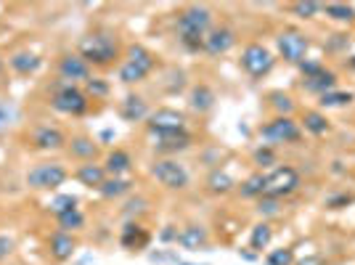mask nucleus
<instances>
[{
  "label": "nucleus",
  "mask_w": 355,
  "mask_h": 265,
  "mask_svg": "<svg viewBox=\"0 0 355 265\" xmlns=\"http://www.w3.org/2000/svg\"><path fill=\"white\" fill-rule=\"evenodd\" d=\"M266 189V173H252L241 186H239V196L241 199H260Z\"/></svg>",
  "instance_id": "7c9ffc66"
},
{
  "label": "nucleus",
  "mask_w": 355,
  "mask_h": 265,
  "mask_svg": "<svg viewBox=\"0 0 355 265\" xmlns=\"http://www.w3.org/2000/svg\"><path fill=\"white\" fill-rule=\"evenodd\" d=\"M74 178L85 186V189H93V191H98L101 186H104V180L109 176H106V170H104V164H98V162H83L77 170H74Z\"/></svg>",
  "instance_id": "aec40b11"
},
{
  "label": "nucleus",
  "mask_w": 355,
  "mask_h": 265,
  "mask_svg": "<svg viewBox=\"0 0 355 265\" xmlns=\"http://www.w3.org/2000/svg\"><path fill=\"white\" fill-rule=\"evenodd\" d=\"M133 191V183L128 180V178H106L104 186L98 189V194L104 196V199H119V196H125V194Z\"/></svg>",
  "instance_id": "c85d7f7f"
},
{
  "label": "nucleus",
  "mask_w": 355,
  "mask_h": 265,
  "mask_svg": "<svg viewBox=\"0 0 355 265\" xmlns=\"http://www.w3.org/2000/svg\"><path fill=\"white\" fill-rule=\"evenodd\" d=\"M154 67H157V56L148 51L146 45L135 43L128 48L125 59L119 64L117 77L122 85H138V83H144L148 74L154 72Z\"/></svg>",
  "instance_id": "7ed1b4c3"
},
{
  "label": "nucleus",
  "mask_w": 355,
  "mask_h": 265,
  "mask_svg": "<svg viewBox=\"0 0 355 265\" xmlns=\"http://www.w3.org/2000/svg\"><path fill=\"white\" fill-rule=\"evenodd\" d=\"M51 109L59 112V114H67V117H83L88 114L90 109V99L88 93L80 88V85H72V83H59L53 93H51Z\"/></svg>",
  "instance_id": "20e7f679"
},
{
  "label": "nucleus",
  "mask_w": 355,
  "mask_h": 265,
  "mask_svg": "<svg viewBox=\"0 0 355 265\" xmlns=\"http://www.w3.org/2000/svg\"><path fill=\"white\" fill-rule=\"evenodd\" d=\"M114 138V130H104L101 132V141H112Z\"/></svg>",
  "instance_id": "de8ad7c7"
},
{
  "label": "nucleus",
  "mask_w": 355,
  "mask_h": 265,
  "mask_svg": "<svg viewBox=\"0 0 355 265\" xmlns=\"http://www.w3.org/2000/svg\"><path fill=\"white\" fill-rule=\"evenodd\" d=\"M11 252H14V241H11L8 236L0 234V260H6V257H8Z\"/></svg>",
  "instance_id": "c03bdc74"
},
{
  "label": "nucleus",
  "mask_w": 355,
  "mask_h": 265,
  "mask_svg": "<svg viewBox=\"0 0 355 265\" xmlns=\"http://www.w3.org/2000/svg\"><path fill=\"white\" fill-rule=\"evenodd\" d=\"M56 225H59V231H64V234H72V231H80L85 225V215H83L80 207H74V210H69V212H64V215L56 218Z\"/></svg>",
  "instance_id": "473e14b6"
},
{
  "label": "nucleus",
  "mask_w": 355,
  "mask_h": 265,
  "mask_svg": "<svg viewBox=\"0 0 355 265\" xmlns=\"http://www.w3.org/2000/svg\"><path fill=\"white\" fill-rule=\"evenodd\" d=\"M119 244L130 252L144 250L148 244V231L141 223H128V225L122 228V234H119Z\"/></svg>",
  "instance_id": "5701e85b"
},
{
  "label": "nucleus",
  "mask_w": 355,
  "mask_h": 265,
  "mask_svg": "<svg viewBox=\"0 0 355 265\" xmlns=\"http://www.w3.org/2000/svg\"><path fill=\"white\" fill-rule=\"evenodd\" d=\"M270 241H273V228H270V223H266V221L257 223L250 234V250L263 252V250H268Z\"/></svg>",
  "instance_id": "2f4dec72"
},
{
  "label": "nucleus",
  "mask_w": 355,
  "mask_h": 265,
  "mask_svg": "<svg viewBox=\"0 0 355 265\" xmlns=\"http://www.w3.org/2000/svg\"><path fill=\"white\" fill-rule=\"evenodd\" d=\"M300 173H297L292 164H276L273 170L266 173V189H263V196H270V199H279L282 202L284 196H292V194L300 189Z\"/></svg>",
  "instance_id": "423d86ee"
},
{
  "label": "nucleus",
  "mask_w": 355,
  "mask_h": 265,
  "mask_svg": "<svg viewBox=\"0 0 355 265\" xmlns=\"http://www.w3.org/2000/svg\"><path fill=\"white\" fill-rule=\"evenodd\" d=\"M215 90L209 88L207 83H199V85H193L191 93H189V103H191L193 112H199V114H207L209 109L215 106Z\"/></svg>",
  "instance_id": "b1692460"
},
{
  "label": "nucleus",
  "mask_w": 355,
  "mask_h": 265,
  "mask_svg": "<svg viewBox=\"0 0 355 265\" xmlns=\"http://www.w3.org/2000/svg\"><path fill=\"white\" fill-rule=\"evenodd\" d=\"M74 250H77V241H74L72 234H64V231H56V234L48 239V252L56 263H67L72 260Z\"/></svg>",
  "instance_id": "6ab92c4d"
},
{
  "label": "nucleus",
  "mask_w": 355,
  "mask_h": 265,
  "mask_svg": "<svg viewBox=\"0 0 355 265\" xmlns=\"http://www.w3.org/2000/svg\"><path fill=\"white\" fill-rule=\"evenodd\" d=\"M297 265H324V260L318 257V255H311V257H305V260H300Z\"/></svg>",
  "instance_id": "a18cd8bd"
},
{
  "label": "nucleus",
  "mask_w": 355,
  "mask_h": 265,
  "mask_svg": "<svg viewBox=\"0 0 355 265\" xmlns=\"http://www.w3.org/2000/svg\"><path fill=\"white\" fill-rule=\"evenodd\" d=\"M297 67H300V72H302V77H305V80H311V77H315V74H321L326 69L318 59H305V61H300Z\"/></svg>",
  "instance_id": "a19ab883"
},
{
  "label": "nucleus",
  "mask_w": 355,
  "mask_h": 265,
  "mask_svg": "<svg viewBox=\"0 0 355 265\" xmlns=\"http://www.w3.org/2000/svg\"><path fill=\"white\" fill-rule=\"evenodd\" d=\"M85 93H88V99H93V101H101V99H109L112 85L106 80H101V77H90L88 83H85Z\"/></svg>",
  "instance_id": "f704fd0d"
},
{
  "label": "nucleus",
  "mask_w": 355,
  "mask_h": 265,
  "mask_svg": "<svg viewBox=\"0 0 355 265\" xmlns=\"http://www.w3.org/2000/svg\"><path fill=\"white\" fill-rule=\"evenodd\" d=\"M266 265H295V250H289V247L270 250L266 257Z\"/></svg>",
  "instance_id": "4c0bfd02"
},
{
  "label": "nucleus",
  "mask_w": 355,
  "mask_h": 265,
  "mask_svg": "<svg viewBox=\"0 0 355 265\" xmlns=\"http://www.w3.org/2000/svg\"><path fill=\"white\" fill-rule=\"evenodd\" d=\"M276 51L286 64H300V61L308 59V51H311V40L302 30H282L276 37Z\"/></svg>",
  "instance_id": "9d476101"
},
{
  "label": "nucleus",
  "mask_w": 355,
  "mask_h": 265,
  "mask_svg": "<svg viewBox=\"0 0 355 265\" xmlns=\"http://www.w3.org/2000/svg\"><path fill=\"white\" fill-rule=\"evenodd\" d=\"M32 141V148H37V151H61V148H67V135H64V130L61 128H56V125H40V128H35L30 135Z\"/></svg>",
  "instance_id": "ddd939ff"
},
{
  "label": "nucleus",
  "mask_w": 355,
  "mask_h": 265,
  "mask_svg": "<svg viewBox=\"0 0 355 265\" xmlns=\"http://www.w3.org/2000/svg\"><path fill=\"white\" fill-rule=\"evenodd\" d=\"M353 67H355V56H353Z\"/></svg>",
  "instance_id": "8fccbe9b"
},
{
  "label": "nucleus",
  "mask_w": 355,
  "mask_h": 265,
  "mask_svg": "<svg viewBox=\"0 0 355 265\" xmlns=\"http://www.w3.org/2000/svg\"><path fill=\"white\" fill-rule=\"evenodd\" d=\"M355 101V93L350 90H329L324 96H318V103H321V109H342V106H350Z\"/></svg>",
  "instance_id": "c756f323"
},
{
  "label": "nucleus",
  "mask_w": 355,
  "mask_h": 265,
  "mask_svg": "<svg viewBox=\"0 0 355 265\" xmlns=\"http://www.w3.org/2000/svg\"><path fill=\"white\" fill-rule=\"evenodd\" d=\"M69 148V154H72L74 160H80V162H96V157H98V141H93L88 135H74L72 141L67 144Z\"/></svg>",
  "instance_id": "412c9836"
},
{
  "label": "nucleus",
  "mask_w": 355,
  "mask_h": 265,
  "mask_svg": "<svg viewBox=\"0 0 355 265\" xmlns=\"http://www.w3.org/2000/svg\"><path fill=\"white\" fill-rule=\"evenodd\" d=\"M151 114L148 103L144 96H135V93H128L122 101H119V117L125 122H146V117Z\"/></svg>",
  "instance_id": "a211bd4d"
},
{
  "label": "nucleus",
  "mask_w": 355,
  "mask_h": 265,
  "mask_svg": "<svg viewBox=\"0 0 355 265\" xmlns=\"http://www.w3.org/2000/svg\"><path fill=\"white\" fill-rule=\"evenodd\" d=\"M175 239H178L175 225H164L162 231H159V241H164V244H175Z\"/></svg>",
  "instance_id": "37998d69"
},
{
  "label": "nucleus",
  "mask_w": 355,
  "mask_h": 265,
  "mask_svg": "<svg viewBox=\"0 0 355 265\" xmlns=\"http://www.w3.org/2000/svg\"><path fill=\"white\" fill-rule=\"evenodd\" d=\"M133 167V157L125 148H112L104 160V170L109 178H122L125 173H130Z\"/></svg>",
  "instance_id": "4be33fe9"
},
{
  "label": "nucleus",
  "mask_w": 355,
  "mask_h": 265,
  "mask_svg": "<svg viewBox=\"0 0 355 265\" xmlns=\"http://www.w3.org/2000/svg\"><path fill=\"white\" fill-rule=\"evenodd\" d=\"M178 265H193V263H183V260H180V263H178Z\"/></svg>",
  "instance_id": "09e8293b"
},
{
  "label": "nucleus",
  "mask_w": 355,
  "mask_h": 265,
  "mask_svg": "<svg viewBox=\"0 0 355 265\" xmlns=\"http://www.w3.org/2000/svg\"><path fill=\"white\" fill-rule=\"evenodd\" d=\"M355 196H350V194H337V196H326V207L329 210H342V207L353 205Z\"/></svg>",
  "instance_id": "79ce46f5"
},
{
  "label": "nucleus",
  "mask_w": 355,
  "mask_h": 265,
  "mask_svg": "<svg viewBox=\"0 0 355 265\" xmlns=\"http://www.w3.org/2000/svg\"><path fill=\"white\" fill-rule=\"evenodd\" d=\"M234 45H236V32L231 30V27H215V30L207 32L202 51L207 56H225Z\"/></svg>",
  "instance_id": "2eb2a0df"
},
{
  "label": "nucleus",
  "mask_w": 355,
  "mask_h": 265,
  "mask_svg": "<svg viewBox=\"0 0 355 265\" xmlns=\"http://www.w3.org/2000/svg\"><path fill=\"white\" fill-rule=\"evenodd\" d=\"M257 135H260L263 146H289V144H297L302 138V125L292 117H273L257 130Z\"/></svg>",
  "instance_id": "39448f33"
},
{
  "label": "nucleus",
  "mask_w": 355,
  "mask_h": 265,
  "mask_svg": "<svg viewBox=\"0 0 355 265\" xmlns=\"http://www.w3.org/2000/svg\"><path fill=\"white\" fill-rule=\"evenodd\" d=\"M268 106L276 112V117H292V112H295L297 103L289 93H284V90H273V93H268Z\"/></svg>",
  "instance_id": "cd10ccee"
},
{
  "label": "nucleus",
  "mask_w": 355,
  "mask_h": 265,
  "mask_svg": "<svg viewBox=\"0 0 355 265\" xmlns=\"http://www.w3.org/2000/svg\"><path fill=\"white\" fill-rule=\"evenodd\" d=\"M148 173L157 183H162L164 189H170V191H183L189 186V180H191L189 170L178 160H170V157H157L148 167Z\"/></svg>",
  "instance_id": "0eeeda50"
},
{
  "label": "nucleus",
  "mask_w": 355,
  "mask_h": 265,
  "mask_svg": "<svg viewBox=\"0 0 355 265\" xmlns=\"http://www.w3.org/2000/svg\"><path fill=\"white\" fill-rule=\"evenodd\" d=\"M257 212L263 218H276V215H282V202L279 199H270V196H260L257 199Z\"/></svg>",
  "instance_id": "58836bf2"
},
{
  "label": "nucleus",
  "mask_w": 355,
  "mask_h": 265,
  "mask_svg": "<svg viewBox=\"0 0 355 265\" xmlns=\"http://www.w3.org/2000/svg\"><path fill=\"white\" fill-rule=\"evenodd\" d=\"M212 30V11L207 6H186L178 11L175 32L186 51H202L207 32Z\"/></svg>",
  "instance_id": "f257e3e1"
},
{
  "label": "nucleus",
  "mask_w": 355,
  "mask_h": 265,
  "mask_svg": "<svg viewBox=\"0 0 355 265\" xmlns=\"http://www.w3.org/2000/svg\"><path fill=\"white\" fill-rule=\"evenodd\" d=\"M189 128V117L180 112V109H173V106H159L154 109L146 117V130L151 135H167V132H180Z\"/></svg>",
  "instance_id": "9b49d317"
},
{
  "label": "nucleus",
  "mask_w": 355,
  "mask_h": 265,
  "mask_svg": "<svg viewBox=\"0 0 355 265\" xmlns=\"http://www.w3.org/2000/svg\"><path fill=\"white\" fill-rule=\"evenodd\" d=\"M321 11L334 22H347V24L355 22V8L347 3H326V6H321Z\"/></svg>",
  "instance_id": "72a5a7b5"
},
{
  "label": "nucleus",
  "mask_w": 355,
  "mask_h": 265,
  "mask_svg": "<svg viewBox=\"0 0 355 265\" xmlns=\"http://www.w3.org/2000/svg\"><path fill=\"white\" fill-rule=\"evenodd\" d=\"M337 83H340L337 72L324 69V72L315 74V77H311V80H302V88L308 90V93H315V96H324V93H329V90L337 88Z\"/></svg>",
  "instance_id": "393cba45"
},
{
  "label": "nucleus",
  "mask_w": 355,
  "mask_h": 265,
  "mask_svg": "<svg viewBox=\"0 0 355 265\" xmlns=\"http://www.w3.org/2000/svg\"><path fill=\"white\" fill-rule=\"evenodd\" d=\"M74 207H77V196H72V194H59V196L51 202V212H53V218H59V215L69 212Z\"/></svg>",
  "instance_id": "e433bc0d"
},
{
  "label": "nucleus",
  "mask_w": 355,
  "mask_h": 265,
  "mask_svg": "<svg viewBox=\"0 0 355 265\" xmlns=\"http://www.w3.org/2000/svg\"><path fill=\"white\" fill-rule=\"evenodd\" d=\"M77 53L88 61L90 67H112L114 61L122 59V45L119 37L109 30L88 32L85 37H80Z\"/></svg>",
  "instance_id": "f03ea898"
},
{
  "label": "nucleus",
  "mask_w": 355,
  "mask_h": 265,
  "mask_svg": "<svg viewBox=\"0 0 355 265\" xmlns=\"http://www.w3.org/2000/svg\"><path fill=\"white\" fill-rule=\"evenodd\" d=\"M302 128L311 132V135H326V132L331 130V122L326 117L321 109H311V112H305V117H302Z\"/></svg>",
  "instance_id": "bb28decb"
},
{
  "label": "nucleus",
  "mask_w": 355,
  "mask_h": 265,
  "mask_svg": "<svg viewBox=\"0 0 355 265\" xmlns=\"http://www.w3.org/2000/svg\"><path fill=\"white\" fill-rule=\"evenodd\" d=\"M8 64H11V69H14L19 77H32V74H37L43 69V56L24 48V51L11 53V56H8Z\"/></svg>",
  "instance_id": "f3484780"
},
{
  "label": "nucleus",
  "mask_w": 355,
  "mask_h": 265,
  "mask_svg": "<svg viewBox=\"0 0 355 265\" xmlns=\"http://www.w3.org/2000/svg\"><path fill=\"white\" fill-rule=\"evenodd\" d=\"M67 178H69V170L61 162H40L32 167L24 180L35 191H56L67 183Z\"/></svg>",
  "instance_id": "6e6552de"
},
{
  "label": "nucleus",
  "mask_w": 355,
  "mask_h": 265,
  "mask_svg": "<svg viewBox=\"0 0 355 265\" xmlns=\"http://www.w3.org/2000/svg\"><path fill=\"white\" fill-rule=\"evenodd\" d=\"M59 77L64 83H88L90 77H93V67H90L88 61L83 59L77 51L74 53H64L59 59Z\"/></svg>",
  "instance_id": "f8f14e48"
},
{
  "label": "nucleus",
  "mask_w": 355,
  "mask_h": 265,
  "mask_svg": "<svg viewBox=\"0 0 355 265\" xmlns=\"http://www.w3.org/2000/svg\"><path fill=\"white\" fill-rule=\"evenodd\" d=\"M239 64H241V69L250 74L252 80H263V77H268V74L273 72L276 56H273L263 43H250L241 51Z\"/></svg>",
  "instance_id": "1a4fd4ad"
},
{
  "label": "nucleus",
  "mask_w": 355,
  "mask_h": 265,
  "mask_svg": "<svg viewBox=\"0 0 355 265\" xmlns=\"http://www.w3.org/2000/svg\"><path fill=\"white\" fill-rule=\"evenodd\" d=\"M252 162L260 167V173H263V167H270V164H276V148L270 146H260L252 151Z\"/></svg>",
  "instance_id": "c9c22d12"
},
{
  "label": "nucleus",
  "mask_w": 355,
  "mask_h": 265,
  "mask_svg": "<svg viewBox=\"0 0 355 265\" xmlns=\"http://www.w3.org/2000/svg\"><path fill=\"white\" fill-rule=\"evenodd\" d=\"M178 247H183V250L189 252H205L209 247V234L205 225H183L180 231H178V239H175Z\"/></svg>",
  "instance_id": "dca6fc26"
},
{
  "label": "nucleus",
  "mask_w": 355,
  "mask_h": 265,
  "mask_svg": "<svg viewBox=\"0 0 355 265\" xmlns=\"http://www.w3.org/2000/svg\"><path fill=\"white\" fill-rule=\"evenodd\" d=\"M205 186H207L209 194H215V196H223V194H231L236 189V180L228 176L225 170H212L205 180Z\"/></svg>",
  "instance_id": "a878e982"
},
{
  "label": "nucleus",
  "mask_w": 355,
  "mask_h": 265,
  "mask_svg": "<svg viewBox=\"0 0 355 265\" xmlns=\"http://www.w3.org/2000/svg\"><path fill=\"white\" fill-rule=\"evenodd\" d=\"M6 128H8V112L0 106V132L6 130Z\"/></svg>",
  "instance_id": "49530a36"
},
{
  "label": "nucleus",
  "mask_w": 355,
  "mask_h": 265,
  "mask_svg": "<svg viewBox=\"0 0 355 265\" xmlns=\"http://www.w3.org/2000/svg\"><path fill=\"white\" fill-rule=\"evenodd\" d=\"M191 144H193V135L189 130L154 135V151H157L159 157H170V160H173V154H180V151L191 148Z\"/></svg>",
  "instance_id": "4468645a"
},
{
  "label": "nucleus",
  "mask_w": 355,
  "mask_h": 265,
  "mask_svg": "<svg viewBox=\"0 0 355 265\" xmlns=\"http://www.w3.org/2000/svg\"><path fill=\"white\" fill-rule=\"evenodd\" d=\"M289 11L300 16V19H315V16L321 14V3H292Z\"/></svg>",
  "instance_id": "ea45409f"
}]
</instances>
